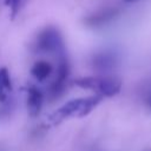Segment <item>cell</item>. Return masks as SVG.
I'll return each mask as SVG.
<instances>
[{
    "label": "cell",
    "mask_w": 151,
    "mask_h": 151,
    "mask_svg": "<svg viewBox=\"0 0 151 151\" xmlns=\"http://www.w3.org/2000/svg\"><path fill=\"white\" fill-rule=\"evenodd\" d=\"M77 85L87 88L93 90L98 96L103 97H113L120 92L122 88V81L116 77H85L77 80Z\"/></svg>",
    "instance_id": "6da1fadb"
},
{
    "label": "cell",
    "mask_w": 151,
    "mask_h": 151,
    "mask_svg": "<svg viewBox=\"0 0 151 151\" xmlns=\"http://www.w3.org/2000/svg\"><path fill=\"white\" fill-rule=\"evenodd\" d=\"M35 48L39 52L53 53L57 57H65V41L61 33L55 27L44 28L35 39Z\"/></svg>",
    "instance_id": "7a4b0ae2"
},
{
    "label": "cell",
    "mask_w": 151,
    "mask_h": 151,
    "mask_svg": "<svg viewBox=\"0 0 151 151\" xmlns=\"http://www.w3.org/2000/svg\"><path fill=\"white\" fill-rule=\"evenodd\" d=\"M101 99L103 98L98 94L72 99L67 101L65 105H63L58 111H55L54 117H58V119H64L72 116H85L88 112H91L101 101Z\"/></svg>",
    "instance_id": "3957f363"
},
{
    "label": "cell",
    "mask_w": 151,
    "mask_h": 151,
    "mask_svg": "<svg viewBox=\"0 0 151 151\" xmlns=\"http://www.w3.org/2000/svg\"><path fill=\"white\" fill-rule=\"evenodd\" d=\"M118 63H119L118 54L114 51H111V50L100 51L92 59L93 67L99 70V71H104V72L116 68Z\"/></svg>",
    "instance_id": "277c9868"
},
{
    "label": "cell",
    "mask_w": 151,
    "mask_h": 151,
    "mask_svg": "<svg viewBox=\"0 0 151 151\" xmlns=\"http://www.w3.org/2000/svg\"><path fill=\"white\" fill-rule=\"evenodd\" d=\"M118 14H119V9L116 7L104 8V9H100V11L93 13L91 17H88L87 24L90 26H103V25L114 20V18H117Z\"/></svg>",
    "instance_id": "5b68a950"
},
{
    "label": "cell",
    "mask_w": 151,
    "mask_h": 151,
    "mask_svg": "<svg viewBox=\"0 0 151 151\" xmlns=\"http://www.w3.org/2000/svg\"><path fill=\"white\" fill-rule=\"evenodd\" d=\"M54 72L53 65L47 61V60H38L34 63L33 67L31 68L32 76L38 80V81H44L47 78H50Z\"/></svg>",
    "instance_id": "8992f818"
},
{
    "label": "cell",
    "mask_w": 151,
    "mask_h": 151,
    "mask_svg": "<svg viewBox=\"0 0 151 151\" xmlns=\"http://www.w3.org/2000/svg\"><path fill=\"white\" fill-rule=\"evenodd\" d=\"M42 100L44 96L39 88L35 86H31L27 91V107L31 114H37L39 113L41 106H42Z\"/></svg>",
    "instance_id": "52a82bcc"
},
{
    "label": "cell",
    "mask_w": 151,
    "mask_h": 151,
    "mask_svg": "<svg viewBox=\"0 0 151 151\" xmlns=\"http://www.w3.org/2000/svg\"><path fill=\"white\" fill-rule=\"evenodd\" d=\"M12 88V80L9 72L2 67L0 68V100L5 99L7 96V92Z\"/></svg>",
    "instance_id": "ba28073f"
},
{
    "label": "cell",
    "mask_w": 151,
    "mask_h": 151,
    "mask_svg": "<svg viewBox=\"0 0 151 151\" xmlns=\"http://www.w3.org/2000/svg\"><path fill=\"white\" fill-rule=\"evenodd\" d=\"M26 2H27V0H4L5 6H7L9 8L12 18H15L19 14V12L21 11V8L25 6Z\"/></svg>",
    "instance_id": "9c48e42d"
},
{
    "label": "cell",
    "mask_w": 151,
    "mask_h": 151,
    "mask_svg": "<svg viewBox=\"0 0 151 151\" xmlns=\"http://www.w3.org/2000/svg\"><path fill=\"white\" fill-rule=\"evenodd\" d=\"M145 103H146V105L149 106V109L151 110V91L147 93V96H146V99H145Z\"/></svg>",
    "instance_id": "30bf717a"
},
{
    "label": "cell",
    "mask_w": 151,
    "mask_h": 151,
    "mask_svg": "<svg viewBox=\"0 0 151 151\" xmlns=\"http://www.w3.org/2000/svg\"><path fill=\"white\" fill-rule=\"evenodd\" d=\"M124 1H126V2H133V1H136V0H124Z\"/></svg>",
    "instance_id": "8fae6325"
},
{
    "label": "cell",
    "mask_w": 151,
    "mask_h": 151,
    "mask_svg": "<svg viewBox=\"0 0 151 151\" xmlns=\"http://www.w3.org/2000/svg\"><path fill=\"white\" fill-rule=\"evenodd\" d=\"M145 151H151V149H149V150H145Z\"/></svg>",
    "instance_id": "7c38bea8"
}]
</instances>
